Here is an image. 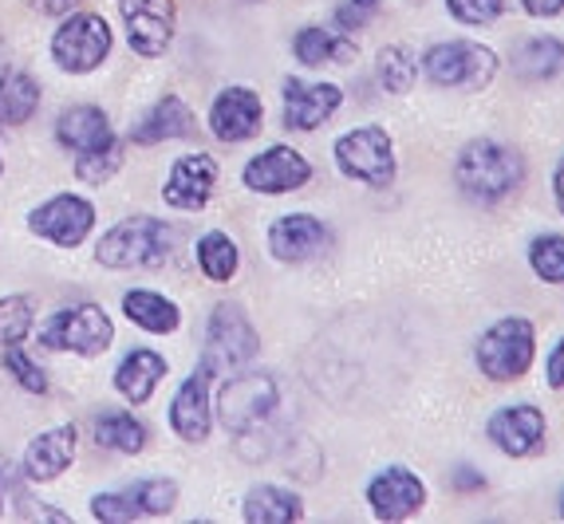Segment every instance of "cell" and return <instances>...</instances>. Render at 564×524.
Returning <instances> with one entry per match:
<instances>
[{
  "instance_id": "cell-1",
  "label": "cell",
  "mask_w": 564,
  "mask_h": 524,
  "mask_svg": "<svg viewBox=\"0 0 564 524\" xmlns=\"http://www.w3.org/2000/svg\"><path fill=\"white\" fill-rule=\"evenodd\" d=\"M525 178V162L518 150H509L498 139H474L458 150L454 162V182L470 201L494 206L501 197H509Z\"/></svg>"
},
{
  "instance_id": "cell-2",
  "label": "cell",
  "mask_w": 564,
  "mask_h": 524,
  "mask_svg": "<svg viewBox=\"0 0 564 524\" xmlns=\"http://www.w3.org/2000/svg\"><path fill=\"white\" fill-rule=\"evenodd\" d=\"M174 249V229L159 217H127L111 225L95 244V261L104 269H159Z\"/></svg>"
},
{
  "instance_id": "cell-3",
  "label": "cell",
  "mask_w": 564,
  "mask_h": 524,
  "mask_svg": "<svg viewBox=\"0 0 564 524\" xmlns=\"http://www.w3.org/2000/svg\"><path fill=\"white\" fill-rule=\"evenodd\" d=\"M536 356V328L525 316H506L498 319L486 336L478 339V371L486 374L489 383H518L525 379L529 367Z\"/></svg>"
},
{
  "instance_id": "cell-4",
  "label": "cell",
  "mask_w": 564,
  "mask_h": 524,
  "mask_svg": "<svg viewBox=\"0 0 564 524\" xmlns=\"http://www.w3.org/2000/svg\"><path fill=\"white\" fill-rule=\"evenodd\" d=\"M423 72L443 91H481L498 75V56L478 40H446L423 56Z\"/></svg>"
},
{
  "instance_id": "cell-5",
  "label": "cell",
  "mask_w": 564,
  "mask_h": 524,
  "mask_svg": "<svg viewBox=\"0 0 564 524\" xmlns=\"http://www.w3.org/2000/svg\"><path fill=\"white\" fill-rule=\"evenodd\" d=\"M336 166L344 178L387 189L395 182V142L383 127H356L336 139Z\"/></svg>"
},
{
  "instance_id": "cell-6",
  "label": "cell",
  "mask_w": 564,
  "mask_h": 524,
  "mask_svg": "<svg viewBox=\"0 0 564 524\" xmlns=\"http://www.w3.org/2000/svg\"><path fill=\"white\" fill-rule=\"evenodd\" d=\"M257 351H261V336L253 331L241 304H217L206 328V356H202V363L214 374H229L253 363Z\"/></svg>"
},
{
  "instance_id": "cell-7",
  "label": "cell",
  "mask_w": 564,
  "mask_h": 524,
  "mask_svg": "<svg viewBox=\"0 0 564 524\" xmlns=\"http://www.w3.org/2000/svg\"><path fill=\"white\" fill-rule=\"evenodd\" d=\"M115 339V324L104 308L95 304H76L47 319L40 328V347L47 351H76V356H104Z\"/></svg>"
},
{
  "instance_id": "cell-8",
  "label": "cell",
  "mask_w": 564,
  "mask_h": 524,
  "mask_svg": "<svg viewBox=\"0 0 564 524\" xmlns=\"http://www.w3.org/2000/svg\"><path fill=\"white\" fill-rule=\"evenodd\" d=\"M107 52H111V29H107V20L95 17V12L67 17L56 29V36H52V59L72 75L95 72V67L107 59Z\"/></svg>"
},
{
  "instance_id": "cell-9",
  "label": "cell",
  "mask_w": 564,
  "mask_h": 524,
  "mask_svg": "<svg viewBox=\"0 0 564 524\" xmlns=\"http://www.w3.org/2000/svg\"><path fill=\"white\" fill-rule=\"evenodd\" d=\"M276 403H281V391L269 374H237L217 394V414L229 434H249L261 422H269Z\"/></svg>"
},
{
  "instance_id": "cell-10",
  "label": "cell",
  "mask_w": 564,
  "mask_h": 524,
  "mask_svg": "<svg viewBox=\"0 0 564 524\" xmlns=\"http://www.w3.org/2000/svg\"><path fill=\"white\" fill-rule=\"evenodd\" d=\"M119 12L127 24V44L139 56L154 59L166 52L174 40V24H178L174 0H119Z\"/></svg>"
},
{
  "instance_id": "cell-11",
  "label": "cell",
  "mask_w": 564,
  "mask_h": 524,
  "mask_svg": "<svg viewBox=\"0 0 564 524\" xmlns=\"http://www.w3.org/2000/svg\"><path fill=\"white\" fill-rule=\"evenodd\" d=\"M29 225H32V233L47 237V241L59 244V249H76V244H84V237L91 233L95 206L79 194H56V197H47L44 206L32 209Z\"/></svg>"
},
{
  "instance_id": "cell-12",
  "label": "cell",
  "mask_w": 564,
  "mask_h": 524,
  "mask_svg": "<svg viewBox=\"0 0 564 524\" xmlns=\"http://www.w3.org/2000/svg\"><path fill=\"white\" fill-rule=\"evenodd\" d=\"M245 186L253 189V194H296L301 186H308L312 178V166L308 159H304L301 150L292 146H269L261 150V154H253L249 159V166H245Z\"/></svg>"
},
{
  "instance_id": "cell-13",
  "label": "cell",
  "mask_w": 564,
  "mask_h": 524,
  "mask_svg": "<svg viewBox=\"0 0 564 524\" xmlns=\"http://www.w3.org/2000/svg\"><path fill=\"white\" fill-rule=\"evenodd\" d=\"M489 441L506 454V458H533L545 449V414L536 411L533 403H518V406H501L494 411V418L486 422Z\"/></svg>"
},
{
  "instance_id": "cell-14",
  "label": "cell",
  "mask_w": 564,
  "mask_h": 524,
  "mask_svg": "<svg viewBox=\"0 0 564 524\" xmlns=\"http://www.w3.org/2000/svg\"><path fill=\"white\" fill-rule=\"evenodd\" d=\"M367 505H371V513L379 521H411L414 513H423L426 485L406 466H387L367 485Z\"/></svg>"
},
{
  "instance_id": "cell-15",
  "label": "cell",
  "mask_w": 564,
  "mask_h": 524,
  "mask_svg": "<svg viewBox=\"0 0 564 524\" xmlns=\"http://www.w3.org/2000/svg\"><path fill=\"white\" fill-rule=\"evenodd\" d=\"M332 244L328 225L321 217L312 214H289V217H276L273 229H269V253L284 264H301L312 261V256H321L324 249Z\"/></svg>"
},
{
  "instance_id": "cell-16",
  "label": "cell",
  "mask_w": 564,
  "mask_h": 524,
  "mask_svg": "<svg viewBox=\"0 0 564 524\" xmlns=\"http://www.w3.org/2000/svg\"><path fill=\"white\" fill-rule=\"evenodd\" d=\"M344 91L336 84H308V79H289L284 84V127L289 131H316L324 119L339 111Z\"/></svg>"
},
{
  "instance_id": "cell-17",
  "label": "cell",
  "mask_w": 564,
  "mask_h": 524,
  "mask_svg": "<svg viewBox=\"0 0 564 524\" xmlns=\"http://www.w3.org/2000/svg\"><path fill=\"white\" fill-rule=\"evenodd\" d=\"M209 379H214V371L198 363L170 403V426L182 441H194V446L209 438Z\"/></svg>"
},
{
  "instance_id": "cell-18",
  "label": "cell",
  "mask_w": 564,
  "mask_h": 524,
  "mask_svg": "<svg viewBox=\"0 0 564 524\" xmlns=\"http://www.w3.org/2000/svg\"><path fill=\"white\" fill-rule=\"evenodd\" d=\"M264 107L249 87H226L209 107V131L221 142H245L261 131Z\"/></svg>"
},
{
  "instance_id": "cell-19",
  "label": "cell",
  "mask_w": 564,
  "mask_h": 524,
  "mask_svg": "<svg viewBox=\"0 0 564 524\" xmlns=\"http://www.w3.org/2000/svg\"><path fill=\"white\" fill-rule=\"evenodd\" d=\"M217 186V162L209 154H186L170 166V178H166V206L174 209H202L209 201Z\"/></svg>"
},
{
  "instance_id": "cell-20",
  "label": "cell",
  "mask_w": 564,
  "mask_h": 524,
  "mask_svg": "<svg viewBox=\"0 0 564 524\" xmlns=\"http://www.w3.org/2000/svg\"><path fill=\"white\" fill-rule=\"evenodd\" d=\"M76 461V426H56L29 441L24 449V478L29 481H56Z\"/></svg>"
},
{
  "instance_id": "cell-21",
  "label": "cell",
  "mask_w": 564,
  "mask_h": 524,
  "mask_svg": "<svg viewBox=\"0 0 564 524\" xmlns=\"http://www.w3.org/2000/svg\"><path fill=\"white\" fill-rule=\"evenodd\" d=\"M194 127H198V122H194V111L182 103L178 95H162L159 103L139 119L131 139L139 142V146H154V142H166V139H189Z\"/></svg>"
},
{
  "instance_id": "cell-22",
  "label": "cell",
  "mask_w": 564,
  "mask_h": 524,
  "mask_svg": "<svg viewBox=\"0 0 564 524\" xmlns=\"http://www.w3.org/2000/svg\"><path fill=\"white\" fill-rule=\"evenodd\" d=\"M56 139L76 154H91V150H104L115 142L111 119H107L99 107H67L56 119Z\"/></svg>"
},
{
  "instance_id": "cell-23",
  "label": "cell",
  "mask_w": 564,
  "mask_h": 524,
  "mask_svg": "<svg viewBox=\"0 0 564 524\" xmlns=\"http://www.w3.org/2000/svg\"><path fill=\"white\" fill-rule=\"evenodd\" d=\"M162 379H166V359H162L159 351H147V347L131 351V356L119 363V371H115V386H119L122 399L134 406L147 403Z\"/></svg>"
},
{
  "instance_id": "cell-24",
  "label": "cell",
  "mask_w": 564,
  "mask_h": 524,
  "mask_svg": "<svg viewBox=\"0 0 564 524\" xmlns=\"http://www.w3.org/2000/svg\"><path fill=\"white\" fill-rule=\"evenodd\" d=\"M304 516L301 496L281 485H253L245 496V521L249 524H292Z\"/></svg>"
},
{
  "instance_id": "cell-25",
  "label": "cell",
  "mask_w": 564,
  "mask_h": 524,
  "mask_svg": "<svg viewBox=\"0 0 564 524\" xmlns=\"http://www.w3.org/2000/svg\"><path fill=\"white\" fill-rule=\"evenodd\" d=\"M122 312H127L131 324H139L142 331H154V336H166V331H174L182 324L178 304L147 288L127 292V296H122Z\"/></svg>"
},
{
  "instance_id": "cell-26",
  "label": "cell",
  "mask_w": 564,
  "mask_h": 524,
  "mask_svg": "<svg viewBox=\"0 0 564 524\" xmlns=\"http://www.w3.org/2000/svg\"><path fill=\"white\" fill-rule=\"evenodd\" d=\"M292 52L304 67H324V64H344L356 56V40L332 29H301L292 40Z\"/></svg>"
},
{
  "instance_id": "cell-27",
  "label": "cell",
  "mask_w": 564,
  "mask_h": 524,
  "mask_svg": "<svg viewBox=\"0 0 564 524\" xmlns=\"http://www.w3.org/2000/svg\"><path fill=\"white\" fill-rule=\"evenodd\" d=\"M513 72L529 84L536 79H553L556 72H564V44L556 36H536L513 52Z\"/></svg>"
},
{
  "instance_id": "cell-28",
  "label": "cell",
  "mask_w": 564,
  "mask_h": 524,
  "mask_svg": "<svg viewBox=\"0 0 564 524\" xmlns=\"http://www.w3.org/2000/svg\"><path fill=\"white\" fill-rule=\"evenodd\" d=\"M40 107V87L32 75L24 72H4L0 75V122L4 127H20L29 122Z\"/></svg>"
},
{
  "instance_id": "cell-29",
  "label": "cell",
  "mask_w": 564,
  "mask_h": 524,
  "mask_svg": "<svg viewBox=\"0 0 564 524\" xmlns=\"http://www.w3.org/2000/svg\"><path fill=\"white\" fill-rule=\"evenodd\" d=\"M95 441L107 449H119V454H139L147 446V430H142V422L134 414L107 411L95 418Z\"/></svg>"
},
{
  "instance_id": "cell-30",
  "label": "cell",
  "mask_w": 564,
  "mask_h": 524,
  "mask_svg": "<svg viewBox=\"0 0 564 524\" xmlns=\"http://www.w3.org/2000/svg\"><path fill=\"white\" fill-rule=\"evenodd\" d=\"M198 264H202V272H206L209 281H217V284L234 281L237 264H241V253H237L234 237L217 233V229L202 237V241H198Z\"/></svg>"
},
{
  "instance_id": "cell-31",
  "label": "cell",
  "mask_w": 564,
  "mask_h": 524,
  "mask_svg": "<svg viewBox=\"0 0 564 524\" xmlns=\"http://www.w3.org/2000/svg\"><path fill=\"white\" fill-rule=\"evenodd\" d=\"M419 79V59H414L411 47L391 44L379 52V84L387 95H406Z\"/></svg>"
},
{
  "instance_id": "cell-32",
  "label": "cell",
  "mask_w": 564,
  "mask_h": 524,
  "mask_svg": "<svg viewBox=\"0 0 564 524\" xmlns=\"http://www.w3.org/2000/svg\"><path fill=\"white\" fill-rule=\"evenodd\" d=\"M529 269L545 284H564V237L561 233H541L529 244Z\"/></svg>"
},
{
  "instance_id": "cell-33",
  "label": "cell",
  "mask_w": 564,
  "mask_h": 524,
  "mask_svg": "<svg viewBox=\"0 0 564 524\" xmlns=\"http://www.w3.org/2000/svg\"><path fill=\"white\" fill-rule=\"evenodd\" d=\"M127 493L134 496V505H139V513L147 516H166L170 509L178 505V481L170 478H147V481H134Z\"/></svg>"
},
{
  "instance_id": "cell-34",
  "label": "cell",
  "mask_w": 564,
  "mask_h": 524,
  "mask_svg": "<svg viewBox=\"0 0 564 524\" xmlns=\"http://www.w3.org/2000/svg\"><path fill=\"white\" fill-rule=\"evenodd\" d=\"M29 331H32V299L29 296L0 299V347L20 343Z\"/></svg>"
},
{
  "instance_id": "cell-35",
  "label": "cell",
  "mask_w": 564,
  "mask_h": 524,
  "mask_svg": "<svg viewBox=\"0 0 564 524\" xmlns=\"http://www.w3.org/2000/svg\"><path fill=\"white\" fill-rule=\"evenodd\" d=\"M119 166H122L119 142H111V146H104V150H91V154H79L76 159V174H79V182H87V186H104Z\"/></svg>"
},
{
  "instance_id": "cell-36",
  "label": "cell",
  "mask_w": 564,
  "mask_h": 524,
  "mask_svg": "<svg viewBox=\"0 0 564 524\" xmlns=\"http://www.w3.org/2000/svg\"><path fill=\"white\" fill-rule=\"evenodd\" d=\"M4 367H9V374L24 386V391L47 394V374L40 371V363H32V356L24 351V347L9 343V351H4Z\"/></svg>"
},
{
  "instance_id": "cell-37",
  "label": "cell",
  "mask_w": 564,
  "mask_h": 524,
  "mask_svg": "<svg viewBox=\"0 0 564 524\" xmlns=\"http://www.w3.org/2000/svg\"><path fill=\"white\" fill-rule=\"evenodd\" d=\"M446 12L458 24H494L506 12V0H446Z\"/></svg>"
},
{
  "instance_id": "cell-38",
  "label": "cell",
  "mask_w": 564,
  "mask_h": 524,
  "mask_svg": "<svg viewBox=\"0 0 564 524\" xmlns=\"http://www.w3.org/2000/svg\"><path fill=\"white\" fill-rule=\"evenodd\" d=\"M91 513H95V521H139L142 516L127 489H122V493H99L91 501Z\"/></svg>"
},
{
  "instance_id": "cell-39",
  "label": "cell",
  "mask_w": 564,
  "mask_h": 524,
  "mask_svg": "<svg viewBox=\"0 0 564 524\" xmlns=\"http://www.w3.org/2000/svg\"><path fill=\"white\" fill-rule=\"evenodd\" d=\"M379 9H383V0H344L339 12H336V20H339V29L344 32H359L379 17Z\"/></svg>"
},
{
  "instance_id": "cell-40",
  "label": "cell",
  "mask_w": 564,
  "mask_h": 524,
  "mask_svg": "<svg viewBox=\"0 0 564 524\" xmlns=\"http://www.w3.org/2000/svg\"><path fill=\"white\" fill-rule=\"evenodd\" d=\"M545 374H549V386H553V391H564V336L556 339V347L549 351Z\"/></svg>"
},
{
  "instance_id": "cell-41",
  "label": "cell",
  "mask_w": 564,
  "mask_h": 524,
  "mask_svg": "<svg viewBox=\"0 0 564 524\" xmlns=\"http://www.w3.org/2000/svg\"><path fill=\"white\" fill-rule=\"evenodd\" d=\"M521 9H525L533 20H553L564 12V0H521Z\"/></svg>"
},
{
  "instance_id": "cell-42",
  "label": "cell",
  "mask_w": 564,
  "mask_h": 524,
  "mask_svg": "<svg viewBox=\"0 0 564 524\" xmlns=\"http://www.w3.org/2000/svg\"><path fill=\"white\" fill-rule=\"evenodd\" d=\"M32 9L44 12V17H64V12H72L79 4V0H29Z\"/></svg>"
},
{
  "instance_id": "cell-43",
  "label": "cell",
  "mask_w": 564,
  "mask_h": 524,
  "mask_svg": "<svg viewBox=\"0 0 564 524\" xmlns=\"http://www.w3.org/2000/svg\"><path fill=\"white\" fill-rule=\"evenodd\" d=\"M553 197H556V209L564 214V159L556 162V174H553Z\"/></svg>"
},
{
  "instance_id": "cell-44",
  "label": "cell",
  "mask_w": 564,
  "mask_h": 524,
  "mask_svg": "<svg viewBox=\"0 0 564 524\" xmlns=\"http://www.w3.org/2000/svg\"><path fill=\"white\" fill-rule=\"evenodd\" d=\"M454 485H458V489H474V485H481V478H470V469L462 466L458 473H454Z\"/></svg>"
},
{
  "instance_id": "cell-45",
  "label": "cell",
  "mask_w": 564,
  "mask_h": 524,
  "mask_svg": "<svg viewBox=\"0 0 564 524\" xmlns=\"http://www.w3.org/2000/svg\"><path fill=\"white\" fill-rule=\"evenodd\" d=\"M9 72V47H4V40H0V75Z\"/></svg>"
},
{
  "instance_id": "cell-46",
  "label": "cell",
  "mask_w": 564,
  "mask_h": 524,
  "mask_svg": "<svg viewBox=\"0 0 564 524\" xmlns=\"http://www.w3.org/2000/svg\"><path fill=\"white\" fill-rule=\"evenodd\" d=\"M0 481H4V473H0ZM0 509H4V493H0Z\"/></svg>"
},
{
  "instance_id": "cell-47",
  "label": "cell",
  "mask_w": 564,
  "mask_h": 524,
  "mask_svg": "<svg viewBox=\"0 0 564 524\" xmlns=\"http://www.w3.org/2000/svg\"><path fill=\"white\" fill-rule=\"evenodd\" d=\"M0 174H4V162H0Z\"/></svg>"
},
{
  "instance_id": "cell-48",
  "label": "cell",
  "mask_w": 564,
  "mask_h": 524,
  "mask_svg": "<svg viewBox=\"0 0 564 524\" xmlns=\"http://www.w3.org/2000/svg\"><path fill=\"white\" fill-rule=\"evenodd\" d=\"M561 516H564V501H561Z\"/></svg>"
}]
</instances>
